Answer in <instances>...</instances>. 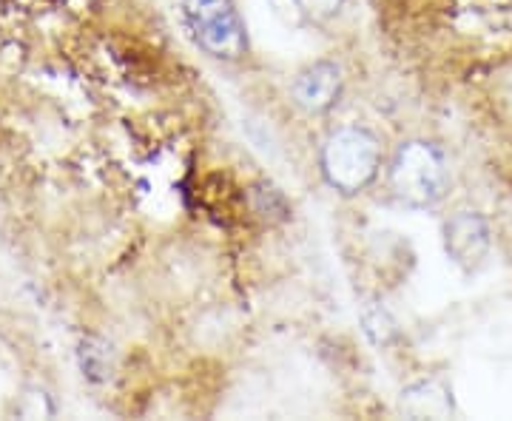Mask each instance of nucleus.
<instances>
[{
  "mask_svg": "<svg viewBox=\"0 0 512 421\" xmlns=\"http://www.w3.org/2000/svg\"><path fill=\"white\" fill-rule=\"evenodd\" d=\"M382 163L379 140L367 129H339L322 148V171L336 191L356 194L373 183Z\"/></svg>",
  "mask_w": 512,
  "mask_h": 421,
  "instance_id": "1",
  "label": "nucleus"
},
{
  "mask_svg": "<svg viewBox=\"0 0 512 421\" xmlns=\"http://www.w3.org/2000/svg\"><path fill=\"white\" fill-rule=\"evenodd\" d=\"M390 185H393L396 197L413 208L436 205L447 191L444 154L433 143H424V140L404 143L390 165Z\"/></svg>",
  "mask_w": 512,
  "mask_h": 421,
  "instance_id": "2",
  "label": "nucleus"
},
{
  "mask_svg": "<svg viewBox=\"0 0 512 421\" xmlns=\"http://www.w3.org/2000/svg\"><path fill=\"white\" fill-rule=\"evenodd\" d=\"M185 18L208 55L237 60L245 52V29L231 0H185Z\"/></svg>",
  "mask_w": 512,
  "mask_h": 421,
  "instance_id": "3",
  "label": "nucleus"
},
{
  "mask_svg": "<svg viewBox=\"0 0 512 421\" xmlns=\"http://www.w3.org/2000/svg\"><path fill=\"white\" fill-rule=\"evenodd\" d=\"M444 248L456 265L470 271L490 251V225L476 211H461L444 225Z\"/></svg>",
  "mask_w": 512,
  "mask_h": 421,
  "instance_id": "4",
  "label": "nucleus"
},
{
  "mask_svg": "<svg viewBox=\"0 0 512 421\" xmlns=\"http://www.w3.org/2000/svg\"><path fill=\"white\" fill-rule=\"evenodd\" d=\"M339 92H342V72L336 63H313L311 69H305L293 83L296 103L311 114L328 111L336 103Z\"/></svg>",
  "mask_w": 512,
  "mask_h": 421,
  "instance_id": "5",
  "label": "nucleus"
},
{
  "mask_svg": "<svg viewBox=\"0 0 512 421\" xmlns=\"http://www.w3.org/2000/svg\"><path fill=\"white\" fill-rule=\"evenodd\" d=\"M399 407L410 419H450L453 416V393L439 379H424V382L404 387Z\"/></svg>",
  "mask_w": 512,
  "mask_h": 421,
  "instance_id": "6",
  "label": "nucleus"
},
{
  "mask_svg": "<svg viewBox=\"0 0 512 421\" xmlns=\"http://www.w3.org/2000/svg\"><path fill=\"white\" fill-rule=\"evenodd\" d=\"M365 328L370 333V339L376 342V345H384L393 333H396V325H393V319L382 311V308H376L373 313H365Z\"/></svg>",
  "mask_w": 512,
  "mask_h": 421,
  "instance_id": "7",
  "label": "nucleus"
},
{
  "mask_svg": "<svg viewBox=\"0 0 512 421\" xmlns=\"http://www.w3.org/2000/svg\"><path fill=\"white\" fill-rule=\"evenodd\" d=\"M299 3L305 15H316V18H328L342 6V0H299Z\"/></svg>",
  "mask_w": 512,
  "mask_h": 421,
  "instance_id": "8",
  "label": "nucleus"
}]
</instances>
